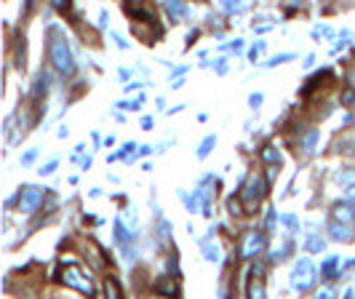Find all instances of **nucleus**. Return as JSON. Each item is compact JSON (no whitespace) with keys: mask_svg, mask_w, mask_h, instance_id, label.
<instances>
[{"mask_svg":"<svg viewBox=\"0 0 355 299\" xmlns=\"http://www.w3.org/2000/svg\"><path fill=\"white\" fill-rule=\"evenodd\" d=\"M51 62L59 72H72V54H70V45L62 40V37H54L51 40Z\"/></svg>","mask_w":355,"mask_h":299,"instance_id":"obj_1","label":"nucleus"},{"mask_svg":"<svg viewBox=\"0 0 355 299\" xmlns=\"http://www.w3.org/2000/svg\"><path fill=\"white\" fill-rule=\"evenodd\" d=\"M240 198H243V203H246V209H248V211H254V209H257V203L265 198V179L254 174V176L248 179L246 190L240 192Z\"/></svg>","mask_w":355,"mask_h":299,"instance_id":"obj_2","label":"nucleus"},{"mask_svg":"<svg viewBox=\"0 0 355 299\" xmlns=\"http://www.w3.org/2000/svg\"><path fill=\"white\" fill-rule=\"evenodd\" d=\"M313 280H315V267H313V262H310V259H299L296 267H294V278H291L294 288L305 291V288L313 286Z\"/></svg>","mask_w":355,"mask_h":299,"instance_id":"obj_3","label":"nucleus"},{"mask_svg":"<svg viewBox=\"0 0 355 299\" xmlns=\"http://www.w3.org/2000/svg\"><path fill=\"white\" fill-rule=\"evenodd\" d=\"M62 283H64V286L78 288V291H83V294H93L91 280H88L86 275H83L78 267H64V273H62Z\"/></svg>","mask_w":355,"mask_h":299,"instance_id":"obj_4","label":"nucleus"},{"mask_svg":"<svg viewBox=\"0 0 355 299\" xmlns=\"http://www.w3.org/2000/svg\"><path fill=\"white\" fill-rule=\"evenodd\" d=\"M40 203H43V190H37V187H27V190H22V198H19V211L30 214Z\"/></svg>","mask_w":355,"mask_h":299,"instance_id":"obj_5","label":"nucleus"},{"mask_svg":"<svg viewBox=\"0 0 355 299\" xmlns=\"http://www.w3.org/2000/svg\"><path fill=\"white\" fill-rule=\"evenodd\" d=\"M265 235L262 232H248V238H246V243H243V257H254L257 251H262L265 248Z\"/></svg>","mask_w":355,"mask_h":299,"instance_id":"obj_6","label":"nucleus"},{"mask_svg":"<svg viewBox=\"0 0 355 299\" xmlns=\"http://www.w3.org/2000/svg\"><path fill=\"white\" fill-rule=\"evenodd\" d=\"M352 217H355V209H352L350 203H339L334 209V219H339V222H350Z\"/></svg>","mask_w":355,"mask_h":299,"instance_id":"obj_7","label":"nucleus"},{"mask_svg":"<svg viewBox=\"0 0 355 299\" xmlns=\"http://www.w3.org/2000/svg\"><path fill=\"white\" fill-rule=\"evenodd\" d=\"M347 232H350L347 222H342V224H339V219H334V222H331V235H334L336 240H347V238H350Z\"/></svg>","mask_w":355,"mask_h":299,"instance_id":"obj_8","label":"nucleus"},{"mask_svg":"<svg viewBox=\"0 0 355 299\" xmlns=\"http://www.w3.org/2000/svg\"><path fill=\"white\" fill-rule=\"evenodd\" d=\"M166 8H168V14H174V16H184V6L179 0H166Z\"/></svg>","mask_w":355,"mask_h":299,"instance_id":"obj_9","label":"nucleus"},{"mask_svg":"<svg viewBox=\"0 0 355 299\" xmlns=\"http://www.w3.org/2000/svg\"><path fill=\"white\" fill-rule=\"evenodd\" d=\"M219 3L227 8L230 14H235V11H243V0H219Z\"/></svg>","mask_w":355,"mask_h":299,"instance_id":"obj_10","label":"nucleus"},{"mask_svg":"<svg viewBox=\"0 0 355 299\" xmlns=\"http://www.w3.org/2000/svg\"><path fill=\"white\" fill-rule=\"evenodd\" d=\"M262 158H265L267 163H278V161H280V155H278V150H275V147H267L265 153H262Z\"/></svg>","mask_w":355,"mask_h":299,"instance_id":"obj_11","label":"nucleus"},{"mask_svg":"<svg viewBox=\"0 0 355 299\" xmlns=\"http://www.w3.org/2000/svg\"><path fill=\"white\" fill-rule=\"evenodd\" d=\"M161 291H163V294H179V286L171 283V280H163V283H161Z\"/></svg>","mask_w":355,"mask_h":299,"instance_id":"obj_12","label":"nucleus"},{"mask_svg":"<svg viewBox=\"0 0 355 299\" xmlns=\"http://www.w3.org/2000/svg\"><path fill=\"white\" fill-rule=\"evenodd\" d=\"M206 259H209V262H217V259H219V248H217V246H206Z\"/></svg>","mask_w":355,"mask_h":299,"instance_id":"obj_13","label":"nucleus"},{"mask_svg":"<svg viewBox=\"0 0 355 299\" xmlns=\"http://www.w3.org/2000/svg\"><path fill=\"white\" fill-rule=\"evenodd\" d=\"M248 294H251V296H265V286H262V283H251Z\"/></svg>","mask_w":355,"mask_h":299,"instance_id":"obj_14","label":"nucleus"},{"mask_svg":"<svg viewBox=\"0 0 355 299\" xmlns=\"http://www.w3.org/2000/svg\"><path fill=\"white\" fill-rule=\"evenodd\" d=\"M323 246H326V243L321 238H313L310 243H307V248H310V251H323Z\"/></svg>","mask_w":355,"mask_h":299,"instance_id":"obj_15","label":"nucleus"},{"mask_svg":"<svg viewBox=\"0 0 355 299\" xmlns=\"http://www.w3.org/2000/svg\"><path fill=\"white\" fill-rule=\"evenodd\" d=\"M315 142H318V131H310V134L305 136V147H307V150H313Z\"/></svg>","mask_w":355,"mask_h":299,"instance_id":"obj_16","label":"nucleus"},{"mask_svg":"<svg viewBox=\"0 0 355 299\" xmlns=\"http://www.w3.org/2000/svg\"><path fill=\"white\" fill-rule=\"evenodd\" d=\"M211 144H214V136H209V139H206V142H203V147L198 150V155H200V158H206V155H209V150H211Z\"/></svg>","mask_w":355,"mask_h":299,"instance_id":"obj_17","label":"nucleus"},{"mask_svg":"<svg viewBox=\"0 0 355 299\" xmlns=\"http://www.w3.org/2000/svg\"><path fill=\"white\" fill-rule=\"evenodd\" d=\"M342 102H344V105H355V91L347 88V91L342 93Z\"/></svg>","mask_w":355,"mask_h":299,"instance_id":"obj_18","label":"nucleus"},{"mask_svg":"<svg viewBox=\"0 0 355 299\" xmlns=\"http://www.w3.org/2000/svg\"><path fill=\"white\" fill-rule=\"evenodd\" d=\"M51 3H54L56 11H67V8H70V0H51Z\"/></svg>","mask_w":355,"mask_h":299,"instance_id":"obj_19","label":"nucleus"},{"mask_svg":"<svg viewBox=\"0 0 355 299\" xmlns=\"http://www.w3.org/2000/svg\"><path fill=\"white\" fill-rule=\"evenodd\" d=\"M288 59H291V54H280V56H275L270 64H280V62H288Z\"/></svg>","mask_w":355,"mask_h":299,"instance_id":"obj_20","label":"nucleus"},{"mask_svg":"<svg viewBox=\"0 0 355 299\" xmlns=\"http://www.w3.org/2000/svg\"><path fill=\"white\" fill-rule=\"evenodd\" d=\"M334 267H336V257H331L329 262H326V267H323V270H326V273L331 275V270H334Z\"/></svg>","mask_w":355,"mask_h":299,"instance_id":"obj_21","label":"nucleus"},{"mask_svg":"<svg viewBox=\"0 0 355 299\" xmlns=\"http://www.w3.org/2000/svg\"><path fill=\"white\" fill-rule=\"evenodd\" d=\"M54 168H56V163L51 161V163H48V166H45V168H40V174H51V171H54Z\"/></svg>","mask_w":355,"mask_h":299,"instance_id":"obj_22","label":"nucleus"},{"mask_svg":"<svg viewBox=\"0 0 355 299\" xmlns=\"http://www.w3.org/2000/svg\"><path fill=\"white\" fill-rule=\"evenodd\" d=\"M315 35H331V30H329V27H318Z\"/></svg>","mask_w":355,"mask_h":299,"instance_id":"obj_23","label":"nucleus"},{"mask_svg":"<svg viewBox=\"0 0 355 299\" xmlns=\"http://www.w3.org/2000/svg\"><path fill=\"white\" fill-rule=\"evenodd\" d=\"M259 102H262V96H259V93H254V96H251V107H259Z\"/></svg>","mask_w":355,"mask_h":299,"instance_id":"obj_24","label":"nucleus"},{"mask_svg":"<svg viewBox=\"0 0 355 299\" xmlns=\"http://www.w3.org/2000/svg\"><path fill=\"white\" fill-rule=\"evenodd\" d=\"M347 195H350V198H355V184H352L350 190H347Z\"/></svg>","mask_w":355,"mask_h":299,"instance_id":"obj_25","label":"nucleus"}]
</instances>
